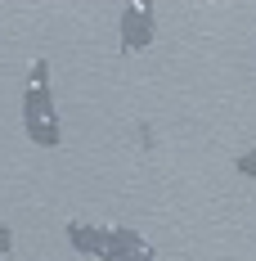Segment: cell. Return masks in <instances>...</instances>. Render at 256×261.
<instances>
[{"mask_svg": "<svg viewBox=\"0 0 256 261\" xmlns=\"http://www.w3.org/2000/svg\"><path fill=\"white\" fill-rule=\"evenodd\" d=\"M153 41V5L144 0H130V5H122V50L126 54H139L144 45Z\"/></svg>", "mask_w": 256, "mask_h": 261, "instance_id": "7a4b0ae2", "label": "cell"}, {"mask_svg": "<svg viewBox=\"0 0 256 261\" xmlns=\"http://www.w3.org/2000/svg\"><path fill=\"white\" fill-rule=\"evenodd\" d=\"M68 239H72V248H77V252L95 257V225H68Z\"/></svg>", "mask_w": 256, "mask_h": 261, "instance_id": "3957f363", "label": "cell"}, {"mask_svg": "<svg viewBox=\"0 0 256 261\" xmlns=\"http://www.w3.org/2000/svg\"><path fill=\"white\" fill-rule=\"evenodd\" d=\"M23 122H27L32 144H41V149H59V117H54V95H50V86H27Z\"/></svg>", "mask_w": 256, "mask_h": 261, "instance_id": "6da1fadb", "label": "cell"}, {"mask_svg": "<svg viewBox=\"0 0 256 261\" xmlns=\"http://www.w3.org/2000/svg\"><path fill=\"white\" fill-rule=\"evenodd\" d=\"M234 171H238V176H252V180H256V153H238V158H234Z\"/></svg>", "mask_w": 256, "mask_h": 261, "instance_id": "277c9868", "label": "cell"}, {"mask_svg": "<svg viewBox=\"0 0 256 261\" xmlns=\"http://www.w3.org/2000/svg\"><path fill=\"white\" fill-rule=\"evenodd\" d=\"M9 252H14V230L0 225V261H9Z\"/></svg>", "mask_w": 256, "mask_h": 261, "instance_id": "5b68a950", "label": "cell"}]
</instances>
